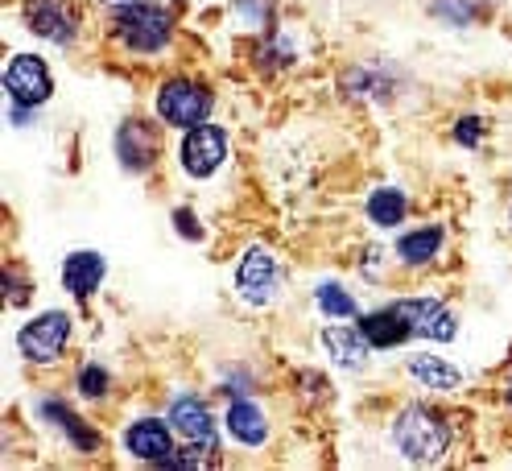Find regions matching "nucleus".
Masks as SVG:
<instances>
[{"label": "nucleus", "instance_id": "obj_12", "mask_svg": "<svg viewBox=\"0 0 512 471\" xmlns=\"http://www.w3.org/2000/svg\"><path fill=\"white\" fill-rule=\"evenodd\" d=\"M124 451L141 463H162L174 455V426L162 418H141L124 430Z\"/></svg>", "mask_w": 512, "mask_h": 471}, {"label": "nucleus", "instance_id": "obj_28", "mask_svg": "<svg viewBox=\"0 0 512 471\" xmlns=\"http://www.w3.org/2000/svg\"><path fill=\"white\" fill-rule=\"evenodd\" d=\"M508 215H512V211H508Z\"/></svg>", "mask_w": 512, "mask_h": 471}, {"label": "nucleus", "instance_id": "obj_6", "mask_svg": "<svg viewBox=\"0 0 512 471\" xmlns=\"http://www.w3.org/2000/svg\"><path fill=\"white\" fill-rule=\"evenodd\" d=\"M178 157H182V170L190 178H211L223 162H228V133L219 124L203 120L195 129H186L182 145H178Z\"/></svg>", "mask_w": 512, "mask_h": 471}, {"label": "nucleus", "instance_id": "obj_4", "mask_svg": "<svg viewBox=\"0 0 512 471\" xmlns=\"http://www.w3.org/2000/svg\"><path fill=\"white\" fill-rule=\"evenodd\" d=\"M71 343V314L67 310H46L38 319H29L17 331V348L29 364H54Z\"/></svg>", "mask_w": 512, "mask_h": 471}, {"label": "nucleus", "instance_id": "obj_18", "mask_svg": "<svg viewBox=\"0 0 512 471\" xmlns=\"http://www.w3.org/2000/svg\"><path fill=\"white\" fill-rule=\"evenodd\" d=\"M360 331H364V339L372 343L376 352H389V348H401L405 339H413V331H409V323L401 319V314L389 306V310H372V314H364V319L356 323Z\"/></svg>", "mask_w": 512, "mask_h": 471}, {"label": "nucleus", "instance_id": "obj_26", "mask_svg": "<svg viewBox=\"0 0 512 471\" xmlns=\"http://www.w3.org/2000/svg\"><path fill=\"white\" fill-rule=\"evenodd\" d=\"M100 5H104V9H116V5H128V0H100Z\"/></svg>", "mask_w": 512, "mask_h": 471}, {"label": "nucleus", "instance_id": "obj_23", "mask_svg": "<svg viewBox=\"0 0 512 471\" xmlns=\"http://www.w3.org/2000/svg\"><path fill=\"white\" fill-rule=\"evenodd\" d=\"M479 137H484V120H479V116H459L455 141H459L463 149H479Z\"/></svg>", "mask_w": 512, "mask_h": 471}, {"label": "nucleus", "instance_id": "obj_3", "mask_svg": "<svg viewBox=\"0 0 512 471\" xmlns=\"http://www.w3.org/2000/svg\"><path fill=\"white\" fill-rule=\"evenodd\" d=\"M211 108H215V96H211V87L199 83V79H166L153 96L157 120H162L166 129H182V133L203 124L211 116Z\"/></svg>", "mask_w": 512, "mask_h": 471}, {"label": "nucleus", "instance_id": "obj_13", "mask_svg": "<svg viewBox=\"0 0 512 471\" xmlns=\"http://www.w3.org/2000/svg\"><path fill=\"white\" fill-rule=\"evenodd\" d=\"M104 277H108V261H104V253H95V248H75V253H67V261H62V290L79 302H87L100 290Z\"/></svg>", "mask_w": 512, "mask_h": 471}, {"label": "nucleus", "instance_id": "obj_15", "mask_svg": "<svg viewBox=\"0 0 512 471\" xmlns=\"http://www.w3.org/2000/svg\"><path fill=\"white\" fill-rule=\"evenodd\" d=\"M38 414H42L54 430L67 434V438H71V447H75L79 455H91L95 447H100V434H95V430H91V426L71 410L67 401H58V397H42V401H38Z\"/></svg>", "mask_w": 512, "mask_h": 471}, {"label": "nucleus", "instance_id": "obj_9", "mask_svg": "<svg viewBox=\"0 0 512 471\" xmlns=\"http://www.w3.org/2000/svg\"><path fill=\"white\" fill-rule=\"evenodd\" d=\"M25 25H29V34H38L54 46H75L79 38V13L71 0H29Z\"/></svg>", "mask_w": 512, "mask_h": 471}, {"label": "nucleus", "instance_id": "obj_27", "mask_svg": "<svg viewBox=\"0 0 512 471\" xmlns=\"http://www.w3.org/2000/svg\"><path fill=\"white\" fill-rule=\"evenodd\" d=\"M504 397H508V410H512V376H508V385H504Z\"/></svg>", "mask_w": 512, "mask_h": 471}, {"label": "nucleus", "instance_id": "obj_7", "mask_svg": "<svg viewBox=\"0 0 512 471\" xmlns=\"http://www.w3.org/2000/svg\"><path fill=\"white\" fill-rule=\"evenodd\" d=\"M5 96L13 104H29L38 108L54 96V75L46 67V58L38 54H13L9 67H5Z\"/></svg>", "mask_w": 512, "mask_h": 471}, {"label": "nucleus", "instance_id": "obj_22", "mask_svg": "<svg viewBox=\"0 0 512 471\" xmlns=\"http://www.w3.org/2000/svg\"><path fill=\"white\" fill-rule=\"evenodd\" d=\"M75 385H79V393H83L87 401H100V397H108V389H112V376H108V368H100V364H83L79 376H75Z\"/></svg>", "mask_w": 512, "mask_h": 471}, {"label": "nucleus", "instance_id": "obj_14", "mask_svg": "<svg viewBox=\"0 0 512 471\" xmlns=\"http://www.w3.org/2000/svg\"><path fill=\"white\" fill-rule=\"evenodd\" d=\"M323 348H327V356H331V364H339V368H368V360H372V343L364 339V331L360 327H323Z\"/></svg>", "mask_w": 512, "mask_h": 471}, {"label": "nucleus", "instance_id": "obj_1", "mask_svg": "<svg viewBox=\"0 0 512 471\" xmlns=\"http://www.w3.org/2000/svg\"><path fill=\"white\" fill-rule=\"evenodd\" d=\"M108 29L124 54L153 58L174 38V13L157 0H128V5L108 9Z\"/></svg>", "mask_w": 512, "mask_h": 471}, {"label": "nucleus", "instance_id": "obj_19", "mask_svg": "<svg viewBox=\"0 0 512 471\" xmlns=\"http://www.w3.org/2000/svg\"><path fill=\"white\" fill-rule=\"evenodd\" d=\"M442 228H418V232H405L397 240V261L409 265V269H422L430 265L438 253H442Z\"/></svg>", "mask_w": 512, "mask_h": 471}, {"label": "nucleus", "instance_id": "obj_21", "mask_svg": "<svg viewBox=\"0 0 512 471\" xmlns=\"http://www.w3.org/2000/svg\"><path fill=\"white\" fill-rule=\"evenodd\" d=\"M314 302H318V310H323L327 319H356V314H360L356 298H351L339 281H323V286L314 290Z\"/></svg>", "mask_w": 512, "mask_h": 471}, {"label": "nucleus", "instance_id": "obj_10", "mask_svg": "<svg viewBox=\"0 0 512 471\" xmlns=\"http://www.w3.org/2000/svg\"><path fill=\"white\" fill-rule=\"evenodd\" d=\"M170 426L174 434H182L186 443H199L207 451H219V438H215V418L207 410V401L195 393H182L170 401Z\"/></svg>", "mask_w": 512, "mask_h": 471}, {"label": "nucleus", "instance_id": "obj_2", "mask_svg": "<svg viewBox=\"0 0 512 471\" xmlns=\"http://www.w3.org/2000/svg\"><path fill=\"white\" fill-rule=\"evenodd\" d=\"M393 447L409 463H438L451 451V422L430 405H405L393 418Z\"/></svg>", "mask_w": 512, "mask_h": 471}, {"label": "nucleus", "instance_id": "obj_24", "mask_svg": "<svg viewBox=\"0 0 512 471\" xmlns=\"http://www.w3.org/2000/svg\"><path fill=\"white\" fill-rule=\"evenodd\" d=\"M174 228H178V236H186V240H203V224L195 219V211H186V207L174 211Z\"/></svg>", "mask_w": 512, "mask_h": 471}, {"label": "nucleus", "instance_id": "obj_17", "mask_svg": "<svg viewBox=\"0 0 512 471\" xmlns=\"http://www.w3.org/2000/svg\"><path fill=\"white\" fill-rule=\"evenodd\" d=\"M405 372H409V381H413V385L434 389V393H455V389H463V372H459L451 360L434 356V352L413 356V360L405 364Z\"/></svg>", "mask_w": 512, "mask_h": 471}, {"label": "nucleus", "instance_id": "obj_8", "mask_svg": "<svg viewBox=\"0 0 512 471\" xmlns=\"http://www.w3.org/2000/svg\"><path fill=\"white\" fill-rule=\"evenodd\" d=\"M393 310L409 323L413 339H430V343H451L459 335V319L451 314V306L438 298H397Z\"/></svg>", "mask_w": 512, "mask_h": 471}, {"label": "nucleus", "instance_id": "obj_16", "mask_svg": "<svg viewBox=\"0 0 512 471\" xmlns=\"http://www.w3.org/2000/svg\"><path fill=\"white\" fill-rule=\"evenodd\" d=\"M223 426H228V434L236 438L240 447H265V438H269V418L265 410L256 401L248 397H236L228 405V414H223Z\"/></svg>", "mask_w": 512, "mask_h": 471}, {"label": "nucleus", "instance_id": "obj_5", "mask_svg": "<svg viewBox=\"0 0 512 471\" xmlns=\"http://www.w3.org/2000/svg\"><path fill=\"white\" fill-rule=\"evenodd\" d=\"M277 286H281L277 257L269 253L265 244H248L240 265H236V294L248 306H269L277 298Z\"/></svg>", "mask_w": 512, "mask_h": 471}, {"label": "nucleus", "instance_id": "obj_20", "mask_svg": "<svg viewBox=\"0 0 512 471\" xmlns=\"http://www.w3.org/2000/svg\"><path fill=\"white\" fill-rule=\"evenodd\" d=\"M364 215L376 228H397L409 215V199L397 191V186H376V191L368 195V203H364Z\"/></svg>", "mask_w": 512, "mask_h": 471}, {"label": "nucleus", "instance_id": "obj_11", "mask_svg": "<svg viewBox=\"0 0 512 471\" xmlns=\"http://www.w3.org/2000/svg\"><path fill=\"white\" fill-rule=\"evenodd\" d=\"M157 129L149 120H124L120 124V133H116V157H120V166L128 174H145L153 162H157Z\"/></svg>", "mask_w": 512, "mask_h": 471}, {"label": "nucleus", "instance_id": "obj_25", "mask_svg": "<svg viewBox=\"0 0 512 471\" xmlns=\"http://www.w3.org/2000/svg\"><path fill=\"white\" fill-rule=\"evenodd\" d=\"M5 281H9V306H21V302L29 298V286L17 277V269H9V273H5Z\"/></svg>", "mask_w": 512, "mask_h": 471}]
</instances>
